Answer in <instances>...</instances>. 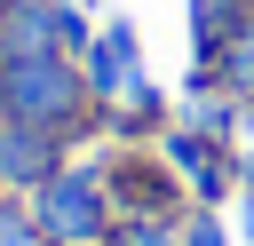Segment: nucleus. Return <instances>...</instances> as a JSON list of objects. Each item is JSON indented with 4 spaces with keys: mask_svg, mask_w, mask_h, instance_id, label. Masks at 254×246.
Returning <instances> with one entry per match:
<instances>
[{
    "mask_svg": "<svg viewBox=\"0 0 254 246\" xmlns=\"http://www.w3.org/2000/svg\"><path fill=\"white\" fill-rule=\"evenodd\" d=\"M0 95H8V119L64 135L71 111H79V95H87V79L64 56H16V63H0Z\"/></svg>",
    "mask_w": 254,
    "mask_h": 246,
    "instance_id": "obj_1",
    "label": "nucleus"
},
{
    "mask_svg": "<svg viewBox=\"0 0 254 246\" xmlns=\"http://www.w3.org/2000/svg\"><path fill=\"white\" fill-rule=\"evenodd\" d=\"M32 222L48 230V238H87V230H103V190H95V167H56L48 183H40V198H32Z\"/></svg>",
    "mask_w": 254,
    "mask_h": 246,
    "instance_id": "obj_2",
    "label": "nucleus"
},
{
    "mask_svg": "<svg viewBox=\"0 0 254 246\" xmlns=\"http://www.w3.org/2000/svg\"><path fill=\"white\" fill-rule=\"evenodd\" d=\"M167 159H175V175H183L198 198H214V190L230 183V159H222V143H214V135H198V127H175V135H167Z\"/></svg>",
    "mask_w": 254,
    "mask_h": 246,
    "instance_id": "obj_3",
    "label": "nucleus"
},
{
    "mask_svg": "<svg viewBox=\"0 0 254 246\" xmlns=\"http://www.w3.org/2000/svg\"><path fill=\"white\" fill-rule=\"evenodd\" d=\"M48 175H56V135L8 119L0 127V183H48Z\"/></svg>",
    "mask_w": 254,
    "mask_h": 246,
    "instance_id": "obj_4",
    "label": "nucleus"
},
{
    "mask_svg": "<svg viewBox=\"0 0 254 246\" xmlns=\"http://www.w3.org/2000/svg\"><path fill=\"white\" fill-rule=\"evenodd\" d=\"M238 8H254V0H190V32H198V56H214V48H222V40L246 24Z\"/></svg>",
    "mask_w": 254,
    "mask_h": 246,
    "instance_id": "obj_5",
    "label": "nucleus"
},
{
    "mask_svg": "<svg viewBox=\"0 0 254 246\" xmlns=\"http://www.w3.org/2000/svg\"><path fill=\"white\" fill-rule=\"evenodd\" d=\"M222 79H230L238 95H254V8H246V24L222 40Z\"/></svg>",
    "mask_w": 254,
    "mask_h": 246,
    "instance_id": "obj_6",
    "label": "nucleus"
},
{
    "mask_svg": "<svg viewBox=\"0 0 254 246\" xmlns=\"http://www.w3.org/2000/svg\"><path fill=\"white\" fill-rule=\"evenodd\" d=\"M0 246H40V222L16 214V206H0Z\"/></svg>",
    "mask_w": 254,
    "mask_h": 246,
    "instance_id": "obj_7",
    "label": "nucleus"
},
{
    "mask_svg": "<svg viewBox=\"0 0 254 246\" xmlns=\"http://www.w3.org/2000/svg\"><path fill=\"white\" fill-rule=\"evenodd\" d=\"M230 119H238L230 103H190V127L198 135H230Z\"/></svg>",
    "mask_w": 254,
    "mask_h": 246,
    "instance_id": "obj_8",
    "label": "nucleus"
},
{
    "mask_svg": "<svg viewBox=\"0 0 254 246\" xmlns=\"http://www.w3.org/2000/svg\"><path fill=\"white\" fill-rule=\"evenodd\" d=\"M183 246H222V222H206V214H198V222H183Z\"/></svg>",
    "mask_w": 254,
    "mask_h": 246,
    "instance_id": "obj_9",
    "label": "nucleus"
},
{
    "mask_svg": "<svg viewBox=\"0 0 254 246\" xmlns=\"http://www.w3.org/2000/svg\"><path fill=\"white\" fill-rule=\"evenodd\" d=\"M127 246H175V238H167L159 222H127Z\"/></svg>",
    "mask_w": 254,
    "mask_h": 246,
    "instance_id": "obj_10",
    "label": "nucleus"
}]
</instances>
